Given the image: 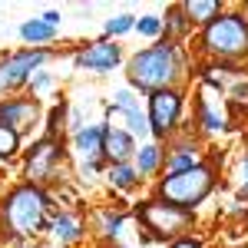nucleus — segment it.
Wrapping results in <instances>:
<instances>
[{"label": "nucleus", "instance_id": "obj_14", "mask_svg": "<svg viewBox=\"0 0 248 248\" xmlns=\"http://www.w3.org/2000/svg\"><path fill=\"white\" fill-rule=\"evenodd\" d=\"M133 153H136V139L133 136L123 133V129H106V155L113 159L116 166L126 162Z\"/></svg>", "mask_w": 248, "mask_h": 248}, {"label": "nucleus", "instance_id": "obj_4", "mask_svg": "<svg viewBox=\"0 0 248 248\" xmlns=\"http://www.w3.org/2000/svg\"><path fill=\"white\" fill-rule=\"evenodd\" d=\"M205 50L215 57H245L248 53V20L238 14H222L205 27Z\"/></svg>", "mask_w": 248, "mask_h": 248}, {"label": "nucleus", "instance_id": "obj_17", "mask_svg": "<svg viewBox=\"0 0 248 248\" xmlns=\"http://www.w3.org/2000/svg\"><path fill=\"white\" fill-rule=\"evenodd\" d=\"M50 229H53V238H60V242H77L79 238V218L77 215H57Z\"/></svg>", "mask_w": 248, "mask_h": 248}, {"label": "nucleus", "instance_id": "obj_18", "mask_svg": "<svg viewBox=\"0 0 248 248\" xmlns=\"http://www.w3.org/2000/svg\"><path fill=\"white\" fill-rule=\"evenodd\" d=\"M57 33V27H50V23H43V20H27L23 27H20V37L30 40V43H43V40H50Z\"/></svg>", "mask_w": 248, "mask_h": 248}, {"label": "nucleus", "instance_id": "obj_13", "mask_svg": "<svg viewBox=\"0 0 248 248\" xmlns=\"http://www.w3.org/2000/svg\"><path fill=\"white\" fill-rule=\"evenodd\" d=\"M109 129H123V133L136 136H146L149 133V123H146V116L142 113H126V109H109Z\"/></svg>", "mask_w": 248, "mask_h": 248}, {"label": "nucleus", "instance_id": "obj_6", "mask_svg": "<svg viewBox=\"0 0 248 248\" xmlns=\"http://www.w3.org/2000/svg\"><path fill=\"white\" fill-rule=\"evenodd\" d=\"M46 60L43 50H30V53H14V57L0 60V96H7L10 90H17L23 79L37 70L40 63Z\"/></svg>", "mask_w": 248, "mask_h": 248}, {"label": "nucleus", "instance_id": "obj_16", "mask_svg": "<svg viewBox=\"0 0 248 248\" xmlns=\"http://www.w3.org/2000/svg\"><path fill=\"white\" fill-rule=\"evenodd\" d=\"M159 162H162V149L149 142V146H142V149H136V172H142V175H149V172L159 169Z\"/></svg>", "mask_w": 248, "mask_h": 248}, {"label": "nucleus", "instance_id": "obj_25", "mask_svg": "<svg viewBox=\"0 0 248 248\" xmlns=\"http://www.w3.org/2000/svg\"><path fill=\"white\" fill-rule=\"evenodd\" d=\"M119 229H123V218H119V215H106V218H103V232H106V235H116Z\"/></svg>", "mask_w": 248, "mask_h": 248}, {"label": "nucleus", "instance_id": "obj_12", "mask_svg": "<svg viewBox=\"0 0 248 248\" xmlns=\"http://www.w3.org/2000/svg\"><path fill=\"white\" fill-rule=\"evenodd\" d=\"M199 119H202V126L205 129H225V123H229V116H225V106H222V99L215 90H205L202 93V103H199Z\"/></svg>", "mask_w": 248, "mask_h": 248}, {"label": "nucleus", "instance_id": "obj_8", "mask_svg": "<svg viewBox=\"0 0 248 248\" xmlns=\"http://www.w3.org/2000/svg\"><path fill=\"white\" fill-rule=\"evenodd\" d=\"M73 146H77V155H79V162H83V169H96L99 159L106 155V129L103 126H86V129L77 133Z\"/></svg>", "mask_w": 248, "mask_h": 248}, {"label": "nucleus", "instance_id": "obj_20", "mask_svg": "<svg viewBox=\"0 0 248 248\" xmlns=\"http://www.w3.org/2000/svg\"><path fill=\"white\" fill-rule=\"evenodd\" d=\"M136 179H139V172H136L133 166H126V162H119V166L109 169V182H113L116 189H133Z\"/></svg>", "mask_w": 248, "mask_h": 248}, {"label": "nucleus", "instance_id": "obj_26", "mask_svg": "<svg viewBox=\"0 0 248 248\" xmlns=\"http://www.w3.org/2000/svg\"><path fill=\"white\" fill-rule=\"evenodd\" d=\"M169 248H202L199 242H192V238H179V242H172Z\"/></svg>", "mask_w": 248, "mask_h": 248}, {"label": "nucleus", "instance_id": "obj_1", "mask_svg": "<svg viewBox=\"0 0 248 248\" xmlns=\"http://www.w3.org/2000/svg\"><path fill=\"white\" fill-rule=\"evenodd\" d=\"M179 77H182V60H179V50L172 43L149 46V50H142L129 60V83L139 86V90L162 93Z\"/></svg>", "mask_w": 248, "mask_h": 248}, {"label": "nucleus", "instance_id": "obj_2", "mask_svg": "<svg viewBox=\"0 0 248 248\" xmlns=\"http://www.w3.org/2000/svg\"><path fill=\"white\" fill-rule=\"evenodd\" d=\"M46 205L50 202H46V195L37 186H23V189H17L7 199L3 222H7V229L14 232V235H33L46 222Z\"/></svg>", "mask_w": 248, "mask_h": 248}, {"label": "nucleus", "instance_id": "obj_11", "mask_svg": "<svg viewBox=\"0 0 248 248\" xmlns=\"http://www.w3.org/2000/svg\"><path fill=\"white\" fill-rule=\"evenodd\" d=\"M79 66H90V70H113L119 63V46L113 43H96V46H86L77 57Z\"/></svg>", "mask_w": 248, "mask_h": 248}, {"label": "nucleus", "instance_id": "obj_24", "mask_svg": "<svg viewBox=\"0 0 248 248\" xmlns=\"http://www.w3.org/2000/svg\"><path fill=\"white\" fill-rule=\"evenodd\" d=\"M136 30L146 33V37H155V33L162 30V20L159 17H142V20H136Z\"/></svg>", "mask_w": 248, "mask_h": 248}, {"label": "nucleus", "instance_id": "obj_3", "mask_svg": "<svg viewBox=\"0 0 248 248\" xmlns=\"http://www.w3.org/2000/svg\"><path fill=\"white\" fill-rule=\"evenodd\" d=\"M212 192V172L205 166H195V169H186V172H169L159 186V195L162 202L169 205H179V209H195L205 195Z\"/></svg>", "mask_w": 248, "mask_h": 248}, {"label": "nucleus", "instance_id": "obj_5", "mask_svg": "<svg viewBox=\"0 0 248 248\" xmlns=\"http://www.w3.org/2000/svg\"><path fill=\"white\" fill-rule=\"evenodd\" d=\"M142 222H146V229L159 235V238H172V235H179V232H186L192 225V215L186 209H179V205H169V202H146L142 205Z\"/></svg>", "mask_w": 248, "mask_h": 248}, {"label": "nucleus", "instance_id": "obj_23", "mask_svg": "<svg viewBox=\"0 0 248 248\" xmlns=\"http://www.w3.org/2000/svg\"><path fill=\"white\" fill-rule=\"evenodd\" d=\"M116 109H126V113H142L139 99H136L129 90H119V93H116Z\"/></svg>", "mask_w": 248, "mask_h": 248}, {"label": "nucleus", "instance_id": "obj_9", "mask_svg": "<svg viewBox=\"0 0 248 248\" xmlns=\"http://www.w3.org/2000/svg\"><path fill=\"white\" fill-rule=\"evenodd\" d=\"M40 116V106L33 99H10V103H0V123L10 126L14 133H27Z\"/></svg>", "mask_w": 248, "mask_h": 248}, {"label": "nucleus", "instance_id": "obj_15", "mask_svg": "<svg viewBox=\"0 0 248 248\" xmlns=\"http://www.w3.org/2000/svg\"><path fill=\"white\" fill-rule=\"evenodd\" d=\"M182 10H186V17H189L192 23H212V20L218 17V3H215V0H199V3L192 0Z\"/></svg>", "mask_w": 248, "mask_h": 248}, {"label": "nucleus", "instance_id": "obj_19", "mask_svg": "<svg viewBox=\"0 0 248 248\" xmlns=\"http://www.w3.org/2000/svg\"><path fill=\"white\" fill-rule=\"evenodd\" d=\"M195 166H199V155H195L192 146H179L169 155V172H186V169H195Z\"/></svg>", "mask_w": 248, "mask_h": 248}, {"label": "nucleus", "instance_id": "obj_10", "mask_svg": "<svg viewBox=\"0 0 248 248\" xmlns=\"http://www.w3.org/2000/svg\"><path fill=\"white\" fill-rule=\"evenodd\" d=\"M53 166H57V142L53 139H43L30 149V159H27V179L37 186V182H46L53 175Z\"/></svg>", "mask_w": 248, "mask_h": 248}, {"label": "nucleus", "instance_id": "obj_27", "mask_svg": "<svg viewBox=\"0 0 248 248\" xmlns=\"http://www.w3.org/2000/svg\"><path fill=\"white\" fill-rule=\"evenodd\" d=\"M43 23H50V27H57V23H60V14H53V10H50V14H43Z\"/></svg>", "mask_w": 248, "mask_h": 248}, {"label": "nucleus", "instance_id": "obj_28", "mask_svg": "<svg viewBox=\"0 0 248 248\" xmlns=\"http://www.w3.org/2000/svg\"><path fill=\"white\" fill-rule=\"evenodd\" d=\"M33 86H37V90H46V86H50V77H40V79H33Z\"/></svg>", "mask_w": 248, "mask_h": 248}, {"label": "nucleus", "instance_id": "obj_22", "mask_svg": "<svg viewBox=\"0 0 248 248\" xmlns=\"http://www.w3.org/2000/svg\"><path fill=\"white\" fill-rule=\"evenodd\" d=\"M136 27V17H129V14H123V17H113L109 23H106V33H113V37H119V33H126V30H133Z\"/></svg>", "mask_w": 248, "mask_h": 248}, {"label": "nucleus", "instance_id": "obj_21", "mask_svg": "<svg viewBox=\"0 0 248 248\" xmlns=\"http://www.w3.org/2000/svg\"><path fill=\"white\" fill-rule=\"evenodd\" d=\"M20 146V133H14L10 126L0 123V155H14Z\"/></svg>", "mask_w": 248, "mask_h": 248}, {"label": "nucleus", "instance_id": "obj_29", "mask_svg": "<svg viewBox=\"0 0 248 248\" xmlns=\"http://www.w3.org/2000/svg\"><path fill=\"white\" fill-rule=\"evenodd\" d=\"M245 179H248V159H245Z\"/></svg>", "mask_w": 248, "mask_h": 248}, {"label": "nucleus", "instance_id": "obj_7", "mask_svg": "<svg viewBox=\"0 0 248 248\" xmlns=\"http://www.w3.org/2000/svg\"><path fill=\"white\" fill-rule=\"evenodd\" d=\"M179 113H182V96L175 90L153 93V99H149V129L155 136H169V129L179 123Z\"/></svg>", "mask_w": 248, "mask_h": 248}]
</instances>
